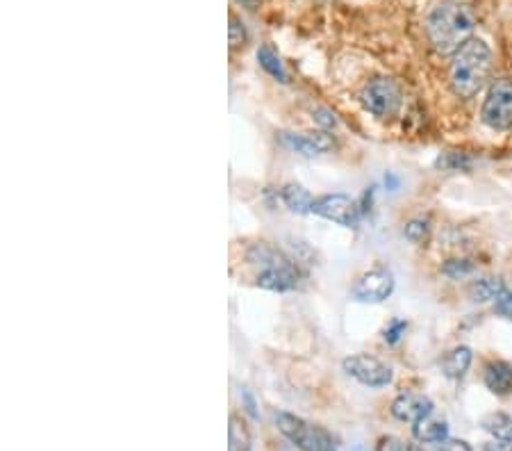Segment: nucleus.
I'll return each instance as SVG.
<instances>
[{"label": "nucleus", "mask_w": 512, "mask_h": 451, "mask_svg": "<svg viewBox=\"0 0 512 451\" xmlns=\"http://www.w3.org/2000/svg\"><path fill=\"white\" fill-rule=\"evenodd\" d=\"M476 14L460 0H442L435 5L426 19V35L433 51L440 55H453L474 37Z\"/></svg>", "instance_id": "f257e3e1"}, {"label": "nucleus", "mask_w": 512, "mask_h": 451, "mask_svg": "<svg viewBox=\"0 0 512 451\" xmlns=\"http://www.w3.org/2000/svg\"><path fill=\"white\" fill-rule=\"evenodd\" d=\"M492 73V51L483 39L472 37L465 46L451 55L449 85L462 101H472L487 85Z\"/></svg>", "instance_id": "f03ea898"}, {"label": "nucleus", "mask_w": 512, "mask_h": 451, "mask_svg": "<svg viewBox=\"0 0 512 451\" xmlns=\"http://www.w3.org/2000/svg\"><path fill=\"white\" fill-rule=\"evenodd\" d=\"M276 426L283 436L299 447L301 451H335L333 433L326 431L324 426L305 422L303 417L292 413H278Z\"/></svg>", "instance_id": "7ed1b4c3"}, {"label": "nucleus", "mask_w": 512, "mask_h": 451, "mask_svg": "<svg viewBox=\"0 0 512 451\" xmlns=\"http://www.w3.org/2000/svg\"><path fill=\"white\" fill-rule=\"evenodd\" d=\"M481 119L487 128L506 133L512 128V78L492 80L483 101Z\"/></svg>", "instance_id": "20e7f679"}, {"label": "nucleus", "mask_w": 512, "mask_h": 451, "mask_svg": "<svg viewBox=\"0 0 512 451\" xmlns=\"http://www.w3.org/2000/svg\"><path fill=\"white\" fill-rule=\"evenodd\" d=\"M403 94L401 87L392 78H374L369 80L360 92V103L376 119H390L401 108Z\"/></svg>", "instance_id": "39448f33"}, {"label": "nucleus", "mask_w": 512, "mask_h": 451, "mask_svg": "<svg viewBox=\"0 0 512 451\" xmlns=\"http://www.w3.org/2000/svg\"><path fill=\"white\" fill-rule=\"evenodd\" d=\"M342 367L351 379H355L360 385H365V388L381 390L394 381L392 367H387L383 360H378L369 354H355V356L344 358Z\"/></svg>", "instance_id": "423d86ee"}, {"label": "nucleus", "mask_w": 512, "mask_h": 451, "mask_svg": "<svg viewBox=\"0 0 512 451\" xmlns=\"http://www.w3.org/2000/svg\"><path fill=\"white\" fill-rule=\"evenodd\" d=\"M394 274L387 267H371L353 285V299L360 303H383L394 292Z\"/></svg>", "instance_id": "0eeeda50"}, {"label": "nucleus", "mask_w": 512, "mask_h": 451, "mask_svg": "<svg viewBox=\"0 0 512 451\" xmlns=\"http://www.w3.org/2000/svg\"><path fill=\"white\" fill-rule=\"evenodd\" d=\"M312 215H319L328 221H333V224H340V226H358V221L362 217L360 212V205L355 199L346 194H326V196H319L312 205Z\"/></svg>", "instance_id": "6e6552de"}, {"label": "nucleus", "mask_w": 512, "mask_h": 451, "mask_svg": "<svg viewBox=\"0 0 512 451\" xmlns=\"http://www.w3.org/2000/svg\"><path fill=\"white\" fill-rule=\"evenodd\" d=\"M278 142L285 149L312 158V155H321L335 149V139L326 133H278Z\"/></svg>", "instance_id": "1a4fd4ad"}, {"label": "nucleus", "mask_w": 512, "mask_h": 451, "mask_svg": "<svg viewBox=\"0 0 512 451\" xmlns=\"http://www.w3.org/2000/svg\"><path fill=\"white\" fill-rule=\"evenodd\" d=\"M433 413L435 404L426 395H421V392H401V395L392 401V415L399 422L415 424Z\"/></svg>", "instance_id": "9d476101"}, {"label": "nucleus", "mask_w": 512, "mask_h": 451, "mask_svg": "<svg viewBox=\"0 0 512 451\" xmlns=\"http://www.w3.org/2000/svg\"><path fill=\"white\" fill-rule=\"evenodd\" d=\"M301 281V272L299 267L294 265L292 260L285 262V265H278V267H269V269H262L255 278V283L262 290H271V292H289V290H296V285Z\"/></svg>", "instance_id": "9b49d317"}, {"label": "nucleus", "mask_w": 512, "mask_h": 451, "mask_svg": "<svg viewBox=\"0 0 512 451\" xmlns=\"http://www.w3.org/2000/svg\"><path fill=\"white\" fill-rule=\"evenodd\" d=\"M485 388L497 397L512 395V365L506 360H490L483 367Z\"/></svg>", "instance_id": "f8f14e48"}, {"label": "nucleus", "mask_w": 512, "mask_h": 451, "mask_svg": "<svg viewBox=\"0 0 512 451\" xmlns=\"http://www.w3.org/2000/svg\"><path fill=\"white\" fill-rule=\"evenodd\" d=\"M472 360H474L472 349L465 347V344H460V347L451 349L449 354L442 358V363H440L442 374L451 381H460L462 376L469 372V367H472Z\"/></svg>", "instance_id": "ddd939ff"}, {"label": "nucleus", "mask_w": 512, "mask_h": 451, "mask_svg": "<svg viewBox=\"0 0 512 451\" xmlns=\"http://www.w3.org/2000/svg\"><path fill=\"white\" fill-rule=\"evenodd\" d=\"M412 436H415V440L424 442V445H433V442L449 438V422L442 420V417H435L433 413L424 417V420L415 422V426H412Z\"/></svg>", "instance_id": "4468645a"}, {"label": "nucleus", "mask_w": 512, "mask_h": 451, "mask_svg": "<svg viewBox=\"0 0 512 451\" xmlns=\"http://www.w3.org/2000/svg\"><path fill=\"white\" fill-rule=\"evenodd\" d=\"M246 260L251 262V265L260 267L262 269H269V267H278V265H285V262H289L292 258H287L283 251L278 249V246L269 244V242H258L253 244L249 253H246Z\"/></svg>", "instance_id": "2eb2a0df"}, {"label": "nucleus", "mask_w": 512, "mask_h": 451, "mask_svg": "<svg viewBox=\"0 0 512 451\" xmlns=\"http://www.w3.org/2000/svg\"><path fill=\"white\" fill-rule=\"evenodd\" d=\"M280 196H283V203L287 205V208L296 212V215H310L312 205H315V201H317L315 196L305 190V187L296 185V183L285 185L283 190H280Z\"/></svg>", "instance_id": "dca6fc26"}, {"label": "nucleus", "mask_w": 512, "mask_h": 451, "mask_svg": "<svg viewBox=\"0 0 512 451\" xmlns=\"http://www.w3.org/2000/svg\"><path fill=\"white\" fill-rule=\"evenodd\" d=\"M253 438L251 429L242 415L233 413L228 422V451H251Z\"/></svg>", "instance_id": "f3484780"}, {"label": "nucleus", "mask_w": 512, "mask_h": 451, "mask_svg": "<svg viewBox=\"0 0 512 451\" xmlns=\"http://www.w3.org/2000/svg\"><path fill=\"white\" fill-rule=\"evenodd\" d=\"M508 287L501 278L494 276H485V278H476V281L469 285V297L476 303H487V301H497Z\"/></svg>", "instance_id": "a211bd4d"}, {"label": "nucleus", "mask_w": 512, "mask_h": 451, "mask_svg": "<svg viewBox=\"0 0 512 451\" xmlns=\"http://www.w3.org/2000/svg\"><path fill=\"white\" fill-rule=\"evenodd\" d=\"M483 431L490 433L494 440L512 445V417L508 413H490L481 420Z\"/></svg>", "instance_id": "6ab92c4d"}, {"label": "nucleus", "mask_w": 512, "mask_h": 451, "mask_svg": "<svg viewBox=\"0 0 512 451\" xmlns=\"http://www.w3.org/2000/svg\"><path fill=\"white\" fill-rule=\"evenodd\" d=\"M258 62H260V67L267 71L271 78H276L280 82H287L285 67H283V62H280V55L274 51V46H269V44L260 46Z\"/></svg>", "instance_id": "aec40b11"}, {"label": "nucleus", "mask_w": 512, "mask_h": 451, "mask_svg": "<svg viewBox=\"0 0 512 451\" xmlns=\"http://www.w3.org/2000/svg\"><path fill=\"white\" fill-rule=\"evenodd\" d=\"M403 235L408 237L410 242H424L428 235H431V221L424 219V217H417V219H410L406 224V231H403Z\"/></svg>", "instance_id": "412c9836"}, {"label": "nucleus", "mask_w": 512, "mask_h": 451, "mask_svg": "<svg viewBox=\"0 0 512 451\" xmlns=\"http://www.w3.org/2000/svg\"><path fill=\"white\" fill-rule=\"evenodd\" d=\"M228 41H230V48L237 51V48L246 46V41H249V32H246V26L242 21L237 19L235 14H230V32H228Z\"/></svg>", "instance_id": "4be33fe9"}, {"label": "nucleus", "mask_w": 512, "mask_h": 451, "mask_svg": "<svg viewBox=\"0 0 512 451\" xmlns=\"http://www.w3.org/2000/svg\"><path fill=\"white\" fill-rule=\"evenodd\" d=\"M442 272L447 274V276H451V278H462V276H467V274H472V272H474V262L453 258V260H447V262H444Z\"/></svg>", "instance_id": "5701e85b"}, {"label": "nucleus", "mask_w": 512, "mask_h": 451, "mask_svg": "<svg viewBox=\"0 0 512 451\" xmlns=\"http://www.w3.org/2000/svg\"><path fill=\"white\" fill-rule=\"evenodd\" d=\"M435 164L440 169L458 171V169H467L469 167V158H467V155H460V153H447V155H440Z\"/></svg>", "instance_id": "b1692460"}, {"label": "nucleus", "mask_w": 512, "mask_h": 451, "mask_svg": "<svg viewBox=\"0 0 512 451\" xmlns=\"http://www.w3.org/2000/svg\"><path fill=\"white\" fill-rule=\"evenodd\" d=\"M406 331H408L406 319H392V322L387 324V328H385L383 338H385L387 344H396L403 338V335H406Z\"/></svg>", "instance_id": "393cba45"}, {"label": "nucleus", "mask_w": 512, "mask_h": 451, "mask_svg": "<svg viewBox=\"0 0 512 451\" xmlns=\"http://www.w3.org/2000/svg\"><path fill=\"white\" fill-rule=\"evenodd\" d=\"M428 451H474L469 447V442L465 440H456V438H444L440 442H433Z\"/></svg>", "instance_id": "a878e982"}, {"label": "nucleus", "mask_w": 512, "mask_h": 451, "mask_svg": "<svg viewBox=\"0 0 512 451\" xmlns=\"http://www.w3.org/2000/svg\"><path fill=\"white\" fill-rule=\"evenodd\" d=\"M494 313L499 317L512 319V290H506L497 301H494Z\"/></svg>", "instance_id": "bb28decb"}, {"label": "nucleus", "mask_w": 512, "mask_h": 451, "mask_svg": "<svg viewBox=\"0 0 512 451\" xmlns=\"http://www.w3.org/2000/svg\"><path fill=\"white\" fill-rule=\"evenodd\" d=\"M315 121L319 123L321 128H326V130H330V128H335V126H337L335 114L330 112L328 108H317V110H315Z\"/></svg>", "instance_id": "cd10ccee"}, {"label": "nucleus", "mask_w": 512, "mask_h": 451, "mask_svg": "<svg viewBox=\"0 0 512 451\" xmlns=\"http://www.w3.org/2000/svg\"><path fill=\"white\" fill-rule=\"evenodd\" d=\"M376 451H406V447H403V442L399 438L383 436L381 440H378Z\"/></svg>", "instance_id": "c85d7f7f"}, {"label": "nucleus", "mask_w": 512, "mask_h": 451, "mask_svg": "<svg viewBox=\"0 0 512 451\" xmlns=\"http://www.w3.org/2000/svg\"><path fill=\"white\" fill-rule=\"evenodd\" d=\"M242 401H244V406H246V413H249L251 417H258V406H255V399H253V395H251L249 390L242 392Z\"/></svg>", "instance_id": "c756f323"}, {"label": "nucleus", "mask_w": 512, "mask_h": 451, "mask_svg": "<svg viewBox=\"0 0 512 451\" xmlns=\"http://www.w3.org/2000/svg\"><path fill=\"white\" fill-rule=\"evenodd\" d=\"M485 451H512V445H508V442L494 440V442H490V445L485 447Z\"/></svg>", "instance_id": "7c9ffc66"}, {"label": "nucleus", "mask_w": 512, "mask_h": 451, "mask_svg": "<svg viewBox=\"0 0 512 451\" xmlns=\"http://www.w3.org/2000/svg\"><path fill=\"white\" fill-rule=\"evenodd\" d=\"M385 185H387V187H390V190L394 192V190H396V187H399V178H396V176H392V174H387V176H385Z\"/></svg>", "instance_id": "2f4dec72"}, {"label": "nucleus", "mask_w": 512, "mask_h": 451, "mask_svg": "<svg viewBox=\"0 0 512 451\" xmlns=\"http://www.w3.org/2000/svg\"><path fill=\"white\" fill-rule=\"evenodd\" d=\"M239 3H246V5H249V3H253V0H239Z\"/></svg>", "instance_id": "473e14b6"}, {"label": "nucleus", "mask_w": 512, "mask_h": 451, "mask_svg": "<svg viewBox=\"0 0 512 451\" xmlns=\"http://www.w3.org/2000/svg\"><path fill=\"white\" fill-rule=\"evenodd\" d=\"M335 451H337V449H335Z\"/></svg>", "instance_id": "72a5a7b5"}]
</instances>
